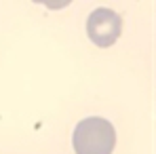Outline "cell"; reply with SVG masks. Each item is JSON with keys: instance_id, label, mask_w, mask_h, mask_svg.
Returning a JSON list of instances; mask_svg holds the SVG:
<instances>
[{"instance_id": "6da1fadb", "label": "cell", "mask_w": 156, "mask_h": 154, "mask_svg": "<svg viewBox=\"0 0 156 154\" xmlns=\"http://www.w3.org/2000/svg\"><path fill=\"white\" fill-rule=\"evenodd\" d=\"M116 144V131L112 123L99 116L80 120L74 129L76 154H112Z\"/></svg>"}, {"instance_id": "7a4b0ae2", "label": "cell", "mask_w": 156, "mask_h": 154, "mask_svg": "<svg viewBox=\"0 0 156 154\" xmlns=\"http://www.w3.org/2000/svg\"><path fill=\"white\" fill-rule=\"evenodd\" d=\"M122 32V19L116 11L95 9L87 19V34L97 47H112Z\"/></svg>"}, {"instance_id": "3957f363", "label": "cell", "mask_w": 156, "mask_h": 154, "mask_svg": "<svg viewBox=\"0 0 156 154\" xmlns=\"http://www.w3.org/2000/svg\"><path fill=\"white\" fill-rule=\"evenodd\" d=\"M34 2H38V4H44L47 9H51V11H57V9H63V6H68L72 0H34Z\"/></svg>"}]
</instances>
